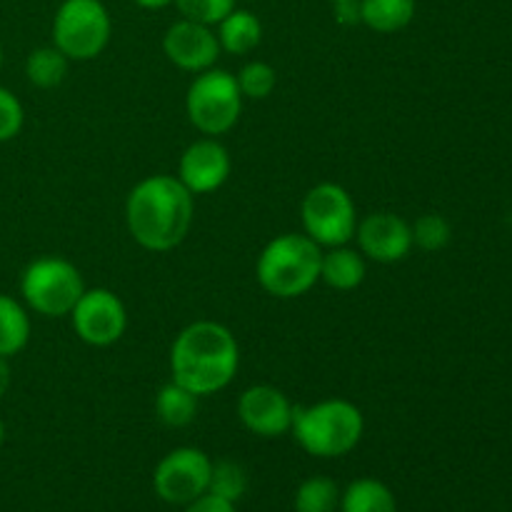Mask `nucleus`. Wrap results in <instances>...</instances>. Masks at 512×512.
Instances as JSON below:
<instances>
[{
  "mask_svg": "<svg viewBox=\"0 0 512 512\" xmlns=\"http://www.w3.org/2000/svg\"><path fill=\"white\" fill-rule=\"evenodd\" d=\"M185 512H238V510H235V503H228V500L215 498V495L205 493L203 498H198L195 503H190Z\"/></svg>",
  "mask_w": 512,
  "mask_h": 512,
  "instance_id": "cd10ccee",
  "label": "nucleus"
},
{
  "mask_svg": "<svg viewBox=\"0 0 512 512\" xmlns=\"http://www.w3.org/2000/svg\"><path fill=\"white\" fill-rule=\"evenodd\" d=\"M243 100L235 75L213 65L195 75V80L190 83L188 95H185V113L195 130L208 138H218L235 128V123L240 120V110H243Z\"/></svg>",
  "mask_w": 512,
  "mask_h": 512,
  "instance_id": "39448f33",
  "label": "nucleus"
},
{
  "mask_svg": "<svg viewBox=\"0 0 512 512\" xmlns=\"http://www.w3.org/2000/svg\"><path fill=\"white\" fill-rule=\"evenodd\" d=\"M113 23L100 0H63L53 18V45L75 63L93 60L108 48Z\"/></svg>",
  "mask_w": 512,
  "mask_h": 512,
  "instance_id": "0eeeda50",
  "label": "nucleus"
},
{
  "mask_svg": "<svg viewBox=\"0 0 512 512\" xmlns=\"http://www.w3.org/2000/svg\"><path fill=\"white\" fill-rule=\"evenodd\" d=\"M10 378H13V375H10V363H8V358H0V398H3V395L8 393Z\"/></svg>",
  "mask_w": 512,
  "mask_h": 512,
  "instance_id": "c85d7f7f",
  "label": "nucleus"
},
{
  "mask_svg": "<svg viewBox=\"0 0 512 512\" xmlns=\"http://www.w3.org/2000/svg\"><path fill=\"white\" fill-rule=\"evenodd\" d=\"M238 368V340L215 320H195L170 345V375L198 398L228 388Z\"/></svg>",
  "mask_w": 512,
  "mask_h": 512,
  "instance_id": "f03ea898",
  "label": "nucleus"
},
{
  "mask_svg": "<svg viewBox=\"0 0 512 512\" xmlns=\"http://www.w3.org/2000/svg\"><path fill=\"white\" fill-rule=\"evenodd\" d=\"M338 505V485L325 475H313V478L303 480L295 493V512H335Z\"/></svg>",
  "mask_w": 512,
  "mask_h": 512,
  "instance_id": "4be33fe9",
  "label": "nucleus"
},
{
  "mask_svg": "<svg viewBox=\"0 0 512 512\" xmlns=\"http://www.w3.org/2000/svg\"><path fill=\"white\" fill-rule=\"evenodd\" d=\"M238 80V88L243 93V98L250 100H265L275 90V83H278V75H275V68L270 63H263V60H250L240 68V73L235 75Z\"/></svg>",
  "mask_w": 512,
  "mask_h": 512,
  "instance_id": "b1692460",
  "label": "nucleus"
},
{
  "mask_svg": "<svg viewBox=\"0 0 512 512\" xmlns=\"http://www.w3.org/2000/svg\"><path fill=\"white\" fill-rule=\"evenodd\" d=\"M215 35H218L220 50L230 55H248L263 40V25H260L258 15L250 13V10L233 8L218 23Z\"/></svg>",
  "mask_w": 512,
  "mask_h": 512,
  "instance_id": "dca6fc26",
  "label": "nucleus"
},
{
  "mask_svg": "<svg viewBox=\"0 0 512 512\" xmlns=\"http://www.w3.org/2000/svg\"><path fill=\"white\" fill-rule=\"evenodd\" d=\"M175 8L185 20L213 28L235 8V0H175Z\"/></svg>",
  "mask_w": 512,
  "mask_h": 512,
  "instance_id": "a878e982",
  "label": "nucleus"
},
{
  "mask_svg": "<svg viewBox=\"0 0 512 512\" xmlns=\"http://www.w3.org/2000/svg\"><path fill=\"white\" fill-rule=\"evenodd\" d=\"M3 443H5V423L0 420V448H3Z\"/></svg>",
  "mask_w": 512,
  "mask_h": 512,
  "instance_id": "7c9ffc66",
  "label": "nucleus"
},
{
  "mask_svg": "<svg viewBox=\"0 0 512 512\" xmlns=\"http://www.w3.org/2000/svg\"><path fill=\"white\" fill-rule=\"evenodd\" d=\"M343 512H398L393 490L375 478H360L345 488L340 495Z\"/></svg>",
  "mask_w": 512,
  "mask_h": 512,
  "instance_id": "a211bd4d",
  "label": "nucleus"
},
{
  "mask_svg": "<svg viewBox=\"0 0 512 512\" xmlns=\"http://www.w3.org/2000/svg\"><path fill=\"white\" fill-rule=\"evenodd\" d=\"M410 228H413V245H418L420 250H428V253L443 250L450 243V238H453V228L438 213L420 215Z\"/></svg>",
  "mask_w": 512,
  "mask_h": 512,
  "instance_id": "393cba45",
  "label": "nucleus"
},
{
  "mask_svg": "<svg viewBox=\"0 0 512 512\" xmlns=\"http://www.w3.org/2000/svg\"><path fill=\"white\" fill-rule=\"evenodd\" d=\"M360 23L375 33H398L415 18V0H358Z\"/></svg>",
  "mask_w": 512,
  "mask_h": 512,
  "instance_id": "f3484780",
  "label": "nucleus"
},
{
  "mask_svg": "<svg viewBox=\"0 0 512 512\" xmlns=\"http://www.w3.org/2000/svg\"><path fill=\"white\" fill-rule=\"evenodd\" d=\"M323 250L305 233H283L270 240L258 255L255 275L265 293L293 300L315 288L320 280Z\"/></svg>",
  "mask_w": 512,
  "mask_h": 512,
  "instance_id": "7ed1b4c3",
  "label": "nucleus"
},
{
  "mask_svg": "<svg viewBox=\"0 0 512 512\" xmlns=\"http://www.w3.org/2000/svg\"><path fill=\"white\" fill-rule=\"evenodd\" d=\"M355 240L365 258L375 263H400L413 250V228L405 218L395 213H373L358 220Z\"/></svg>",
  "mask_w": 512,
  "mask_h": 512,
  "instance_id": "9b49d317",
  "label": "nucleus"
},
{
  "mask_svg": "<svg viewBox=\"0 0 512 512\" xmlns=\"http://www.w3.org/2000/svg\"><path fill=\"white\" fill-rule=\"evenodd\" d=\"M245 3H258V0H245Z\"/></svg>",
  "mask_w": 512,
  "mask_h": 512,
  "instance_id": "72a5a7b5",
  "label": "nucleus"
},
{
  "mask_svg": "<svg viewBox=\"0 0 512 512\" xmlns=\"http://www.w3.org/2000/svg\"><path fill=\"white\" fill-rule=\"evenodd\" d=\"M365 430L358 405L343 398L320 400L293 410L290 433L300 448L315 458H340L360 443Z\"/></svg>",
  "mask_w": 512,
  "mask_h": 512,
  "instance_id": "20e7f679",
  "label": "nucleus"
},
{
  "mask_svg": "<svg viewBox=\"0 0 512 512\" xmlns=\"http://www.w3.org/2000/svg\"><path fill=\"white\" fill-rule=\"evenodd\" d=\"M213 460L198 448H178L165 455L153 473V488L170 505H190L208 493Z\"/></svg>",
  "mask_w": 512,
  "mask_h": 512,
  "instance_id": "1a4fd4ad",
  "label": "nucleus"
},
{
  "mask_svg": "<svg viewBox=\"0 0 512 512\" xmlns=\"http://www.w3.org/2000/svg\"><path fill=\"white\" fill-rule=\"evenodd\" d=\"M30 318L28 310L10 295L0 293V358H13L28 345Z\"/></svg>",
  "mask_w": 512,
  "mask_h": 512,
  "instance_id": "aec40b11",
  "label": "nucleus"
},
{
  "mask_svg": "<svg viewBox=\"0 0 512 512\" xmlns=\"http://www.w3.org/2000/svg\"><path fill=\"white\" fill-rule=\"evenodd\" d=\"M230 153L215 138H200L185 148L178 163V180L193 195L213 193L230 178Z\"/></svg>",
  "mask_w": 512,
  "mask_h": 512,
  "instance_id": "4468645a",
  "label": "nucleus"
},
{
  "mask_svg": "<svg viewBox=\"0 0 512 512\" xmlns=\"http://www.w3.org/2000/svg\"><path fill=\"white\" fill-rule=\"evenodd\" d=\"M365 275H368V265H365L363 253L348 248V245L330 248L320 260V280L333 290L360 288Z\"/></svg>",
  "mask_w": 512,
  "mask_h": 512,
  "instance_id": "2eb2a0df",
  "label": "nucleus"
},
{
  "mask_svg": "<svg viewBox=\"0 0 512 512\" xmlns=\"http://www.w3.org/2000/svg\"><path fill=\"white\" fill-rule=\"evenodd\" d=\"M0 68H3V48H0Z\"/></svg>",
  "mask_w": 512,
  "mask_h": 512,
  "instance_id": "473e14b6",
  "label": "nucleus"
},
{
  "mask_svg": "<svg viewBox=\"0 0 512 512\" xmlns=\"http://www.w3.org/2000/svg\"><path fill=\"white\" fill-rule=\"evenodd\" d=\"M73 330L85 345L108 348L123 338L128 328V310L123 300L108 288L85 290L75 308L70 310Z\"/></svg>",
  "mask_w": 512,
  "mask_h": 512,
  "instance_id": "9d476101",
  "label": "nucleus"
},
{
  "mask_svg": "<svg viewBox=\"0 0 512 512\" xmlns=\"http://www.w3.org/2000/svg\"><path fill=\"white\" fill-rule=\"evenodd\" d=\"M333 5H340V3H358V0H330Z\"/></svg>",
  "mask_w": 512,
  "mask_h": 512,
  "instance_id": "2f4dec72",
  "label": "nucleus"
},
{
  "mask_svg": "<svg viewBox=\"0 0 512 512\" xmlns=\"http://www.w3.org/2000/svg\"><path fill=\"white\" fill-rule=\"evenodd\" d=\"M68 65L70 60L55 45H45V48H35L25 58V75L35 88L50 90L63 83L68 75Z\"/></svg>",
  "mask_w": 512,
  "mask_h": 512,
  "instance_id": "412c9836",
  "label": "nucleus"
},
{
  "mask_svg": "<svg viewBox=\"0 0 512 512\" xmlns=\"http://www.w3.org/2000/svg\"><path fill=\"white\" fill-rule=\"evenodd\" d=\"M133 3L145 10H160V8H168V5L175 3V0H133Z\"/></svg>",
  "mask_w": 512,
  "mask_h": 512,
  "instance_id": "c756f323",
  "label": "nucleus"
},
{
  "mask_svg": "<svg viewBox=\"0 0 512 512\" xmlns=\"http://www.w3.org/2000/svg\"><path fill=\"white\" fill-rule=\"evenodd\" d=\"M300 220L310 240L320 248H338L348 245L358 230V210L355 200L343 185L318 183L305 193L300 205Z\"/></svg>",
  "mask_w": 512,
  "mask_h": 512,
  "instance_id": "6e6552de",
  "label": "nucleus"
},
{
  "mask_svg": "<svg viewBox=\"0 0 512 512\" xmlns=\"http://www.w3.org/2000/svg\"><path fill=\"white\" fill-rule=\"evenodd\" d=\"M163 53L180 70L203 73L213 68L215 60L220 58V43L210 25L180 18L165 30Z\"/></svg>",
  "mask_w": 512,
  "mask_h": 512,
  "instance_id": "f8f14e48",
  "label": "nucleus"
},
{
  "mask_svg": "<svg viewBox=\"0 0 512 512\" xmlns=\"http://www.w3.org/2000/svg\"><path fill=\"white\" fill-rule=\"evenodd\" d=\"M248 490V473L243 465L233 463V460H220L213 463V473H210L208 493L215 498H223L228 503H238Z\"/></svg>",
  "mask_w": 512,
  "mask_h": 512,
  "instance_id": "5701e85b",
  "label": "nucleus"
},
{
  "mask_svg": "<svg viewBox=\"0 0 512 512\" xmlns=\"http://www.w3.org/2000/svg\"><path fill=\"white\" fill-rule=\"evenodd\" d=\"M83 293L85 285L80 270L58 255L33 260L20 275V295L25 305L45 318L70 315Z\"/></svg>",
  "mask_w": 512,
  "mask_h": 512,
  "instance_id": "423d86ee",
  "label": "nucleus"
},
{
  "mask_svg": "<svg viewBox=\"0 0 512 512\" xmlns=\"http://www.w3.org/2000/svg\"><path fill=\"white\" fill-rule=\"evenodd\" d=\"M195 218V195L175 175H148L125 200V223L135 243L168 253L188 238Z\"/></svg>",
  "mask_w": 512,
  "mask_h": 512,
  "instance_id": "f257e3e1",
  "label": "nucleus"
},
{
  "mask_svg": "<svg viewBox=\"0 0 512 512\" xmlns=\"http://www.w3.org/2000/svg\"><path fill=\"white\" fill-rule=\"evenodd\" d=\"M25 123L23 103L10 93L8 88L0 85V143H8L15 135H20Z\"/></svg>",
  "mask_w": 512,
  "mask_h": 512,
  "instance_id": "bb28decb",
  "label": "nucleus"
},
{
  "mask_svg": "<svg viewBox=\"0 0 512 512\" xmlns=\"http://www.w3.org/2000/svg\"><path fill=\"white\" fill-rule=\"evenodd\" d=\"M293 410L288 395L273 385H253L238 398L240 423L260 438H280L290 433Z\"/></svg>",
  "mask_w": 512,
  "mask_h": 512,
  "instance_id": "ddd939ff",
  "label": "nucleus"
},
{
  "mask_svg": "<svg viewBox=\"0 0 512 512\" xmlns=\"http://www.w3.org/2000/svg\"><path fill=\"white\" fill-rule=\"evenodd\" d=\"M198 400V395L190 393L188 388H183L175 380H170L155 395V415L168 428H185L198 415Z\"/></svg>",
  "mask_w": 512,
  "mask_h": 512,
  "instance_id": "6ab92c4d",
  "label": "nucleus"
}]
</instances>
